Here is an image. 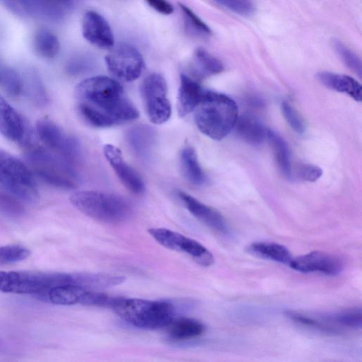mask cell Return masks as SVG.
<instances>
[{
	"label": "cell",
	"mask_w": 362,
	"mask_h": 362,
	"mask_svg": "<svg viewBox=\"0 0 362 362\" xmlns=\"http://www.w3.org/2000/svg\"><path fill=\"white\" fill-rule=\"evenodd\" d=\"M57 1H58L59 3H60L61 4H62L63 6H64L66 8H67L68 9L71 8L76 0H55Z\"/></svg>",
	"instance_id": "cell-43"
},
{
	"label": "cell",
	"mask_w": 362,
	"mask_h": 362,
	"mask_svg": "<svg viewBox=\"0 0 362 362\" xmlns=\"http://www.w3.org/2000/svg\"><path fill=\"white\" fill-rule=\"evenodd\" d=\"M148 233L165 248L185 253L202 266L209 267L214 262L212 253L195 240L163 228H150Z\"/></svg>",
	"instance_id": "cell-10"
},
{
	"label": "cell",
	"mask_w": 362,
	"mask_h": 362,
	"mask_svg": "<svg viewBox=\"0 0 362 362\" xmlns=\"http://www.w3.org/2000/svg\"><path fill=\"white\" fill-rule=\"evenodd\" d=\"M288 266L302 273H320L333 276L341 272L344 264L335 255L316 250L293 258Z\"/></svg>",
	"instance_id": "cell-13"
},
{
	"label": "cell",
	"mask_w": 362,
	"mask_h": 362,
	"mask_svg": "<svg viewBox=\"0 0 362 362\" xmlns=\"http://www.w3.org/2000/svg\"><path fill=\"white\" fill-rule=\"evenodd\" d=\"M281 110L284 117L292 129L298 134H303L305 129V124L291 105L284 101L281 105Z\"/></svg>",
	"instance_id": "cell-40"
},
{
	"label": "cell",
	"mask_w": 362,
	"mask_h": 362,
	"mask_svg": "<svg viewBox=\"0 0 362 362\" xmlns=\"http://www.w3.org/2000/svg\"><path fill=\"white\" fill-rule=\"evenodd\" d=\"M219 5L230 11L241 15L250 16L255 11V4L253 0H214Z\"/></svg>",
	"instance_id": "cell-39"
},
{
	"label": "cell",
	"mask_w": 362,
	"mask_h": 362,
	"mask_svg": "<svg viewBox=\"0 0 362 362\" xmlns=\"http://www.w3.org/2000/svg\"><path fill=\"white\" fill-rule=\"evenodd\" d=\"M266 139L273 150L279 169L286 177L291 178L292 165L286 142L279 134L269 129Z\"/></svg>",
	"instance_id": "cell-25"
},
{
	"label": "cell",
	"mask_w": 362,
	"mask_h": 362,
	"mask_svg": "<svg viewBox=\"0 0 362 362\" xmlns=\"http://www.w3.org/2000/svg\"><path fill=\"white\" fill-rule=\"evenodd\" d=\"M24 148L32 170L45 182L62 189L77 187L78 176L73 163L33 141Z\"/></svg>",
	"instance_id": "cell-3"
},
{
	"label": "cell",
	"mask_w": 362,
	"mask_h": 362,
	"mask_svg": "<svg viewBox=\"0 0 362 362\" xmlns=\"http://www.w3.org/2000/svg\"><path fill=\"white\" fill-rule=\"evenodd\" d=\"M23 79V91L25 90L30 100L37 106L47 103V94L44 83L38 73L34 69L28 70Z\"/></svg>",
	"instance_id": "cell-29"
},
{
	"label": "cell",
	"mask_w": 362,
	"mask_h": 362,
	"mask_svg": "<svg viewBox=\"0 0 362 362\" xmlns=\"http://www.w3.org/2000/svg\"><path fill=\"white\" fill-rule=\"evenodd\" d=\"M317 77L327 88L346 93L356 101H361L362 88L361 84L354 78L347 75L329 71H320L317 73Z\"/></svg>",
	"instance_id": "cell-19"
},
{
	"label": "cell",
	"mask_w": 362,
	"mask_h": 362,
	"mask_svg": "<svg viewBox=\"0 0 362 362\" xmlns=\"http://www.w3.org/2000/svg\"><path fill=\"white\" fill-rule=\"evenodd\" d=\"M0 212L9 217H19L24 214L25 209L16 197L0 190Z\"/></svg>",
	"instance_id": "cell-37"
},
{
	"label": "cell",
	"mask_w": 362,
	"mask_h": 362,
	"mask_svg": "<svg viewBox=\"0 0 362 362\" xmlns=\"http://www.w3.org/2000/svg\"><path fill=\"white\" fill-rule=\"evenodd\" d=\"M285 314L293 322H296V323L300 324L303 326L315 328L329 334H336L339 332L338 329L327 324V322H323L321 320H318L317 319L303 313L294 310H287L286 311Z\"/></svg>",
	"instance_id": "cell-35"
},
{
	"label": "cell",
	"mask_w": 362,
	"mask_h": 362,
	"mask_svg": "<svg viewBox=\"0 0 362 362\" xmlns=\"http://www.w3.org/2000/svg\"><path fill=\"white\" fill-rule=\"evenodd\" d=\"M177 195L188 211L210 228L226 233L228 228L224 217L216 209L198 201L185 192H177Z\"/></svg>",
	"instance_id": "cell-17"
},
{
	"label": "cell",
	"mask_w": 362,
	"mask_h": 362,
	"mask_svg": "<svg viewBox=\"0 0 362 362\" xmlns=\"http://www.w3.org/2000/svg\"><path fill=\"white\" fill-rule=\"evenodd\" d=\"M87 290L74 284H64L51 288L47 294L46 300L56 305H74L79 303L82 295Z\"/></svg>",
	"instance_id": "cell-26"
},
{
	"label": "cell",
	"mask_w": 362,
	"mask_h": 362,
	"mask_svg": "<svg viewBox=\"0 0 362 362\" xmlns=\"http://www.w3.org/2000/svg\"><path fill=\"white\" fill-rule=\"evenodd\" d=\"M0 3L16 16L46 21H58L68 10L55 0H0Z\"/></svg>",
	"instance_id": "cell-12"
},
{
	"label": "cell",
	"mask_w": 362,
	"mask_h": 362,
	"mask_svg": "<svg viewBox=\"0 0 362 362\" xmlns=\"http://www.w3.org/2000/svg\"><path fill=\"white\" fill-rule=\"evenodd\" d=\"M74 284L88 290L103 289L122 284L125 277L103 273H74Z\"/></svg>",
	"instance_id": "cell-21"
},
{
	"label": "cell",
	"mask_w": 362,
	"mask_h": 362,
	"mask_svg": "<svg viewBox=\"0 0 362 362\" xmlns=\"http://www.w3.org/2000/svg\"><path fill=\"white\" fill-rule=\"evenodd\" d=\"M146 3L157 12L163 15H170L174 12V7L167 0H145Z\"/></svg>",
	"instance_id": "cell-42"
},
{
	"label": "cell",
	"mask_w": 362,
	"mask_h": 362,
	"mask_svg": "<svg viewBox=\"0 0 362 362\" xmlns=\"http://www.w3.org/2000/svg\"><path fill=\"white\" fill-rule=\"evenodd\" d=\"M103 153L123 185L134 194L144 193L145 186L143 180L125 161L119 148L112 144H106L103 147Z\"/></svg>",
	"instance_id": "cell-15"
},
{
	"label": "cell",
	"mask_w": 362,
	"mask_h": 362,
	"mask_svg": "<svg viewBox=\"0 0 362 362\" xmlns=\"http://www.w3.org/2000/svg\"><path fill=\"white\" fill-rule=\"evenodd\" d=\"M30 250L19 245H8L0 247V265L18 262L27 259Z\"/></svg>",
	"instance_id": "cell-36"
},
{
	"label": "cell",
	"mask_w": 362,
	"mask_h": 362,
	"mask_svg": "<svg viewBox=\"0 0 362 362\" xmlns=\"http://www.w3.org/2000/svg\"><path fill=\"white\" fill-rule=\"evenodd\" d=\"M82 33L83 37L93 45L103 49H110L115 45L112 28L100 13L87 11L83 18Z\"/></svg>",
	"instance_id": "cell-16"
},
{
	"label": "cell",
	"mask_w": 362,
	"mask_h": 362,
	"mask_svg": "<svg viewBox=\"0 0 362 362\" xmlns=\"http://www.w3.org/2000/svg\"><path fill=\"white\" fill-rule=\"evenodd\" d=\"M0 85L11 96H18L23 92L22 77L12 68L0 64Z\"/></svg>",
	"instance_id": "cell-32"
},
{
	"label": "cell",
	"mask_w": 362,
	"mask_h": 362,
	"mask_svg": "<svg viewBox=\"0 0 362 362\" xmlns=\"http://www.w3.org/2000/svg\"><path fill=\"white\" fill-rule=\"evenodd\" d=\"M153 132L146 127H137L128 134V141L132 149L139 156H145L151 148Z\"/></svg>",
	"instance_id": "cell-30"
},
{
	"label": "cell",
	"mask_w": 362,
	"mask_h": 362,
	"mask_svg": "<svg viewBox=\"0 0 362 362\" xmlns=\"http://www.w3.org/2000/svg\"><path fill=\"white\" fill-rule=\"evenodd\" d=\"M194 121L201 132L221 140L233 129L238 117L235 102L223 93L204 90L194 109Z\"/></svg>",
	"instance_id": "cell-2"
},
{
	"label": "cell",
	"mask_w": 362,
	"mask_h": 362,
	"mask_svg": "<svg viewBox=\"0 0 362 362\" xmlns=\"http://www.w3.org/2000/svg\"><path fill=\"white\" fill-rule=\"evenodd\" d=\"M71 204L83 214L103 223L117 224L127 220L132 214V206L124 197L93 190L73 193Z\"/></svg>",
	"instance_id": "cell-5"
},
{
	"label": "cell",
	"mask_w": 362,
	"mask_h": 362,
	"mask_svg": "<svg viewBox=\"0 0 362 362\" xmlns=\"http://www.w3.org/2000/svg\"><path fill=\"white\" fill-rule=\"evenodd\" d=\"M35 52L45 59L54 58L60 49V44L57 35L47 28L38 29L33 38Z\"/></svg>",
	"instance_id": "cell-27"
},
{
	"label": "cell",
	"mask_w": 362,
	"mask_h": 362,
	"mask_svg": "<svg viewBox=\"0 0 362 362\" xmlns=\"http://www.w3.org/2000/svg\"><path fill=\"white\" fill-rule=\"evenodd\" d=\"M167 327L169 337L176 341L199 337L205 331V327L201 322L189 317L174 318Z\"/></svg>",
	"instance_id": "cell-20"
},
{
	"label": "cell",
	"mask_w": 362,
	"mask_h": 362,
	"mask_svg": "<svg viewBox=\"0 0 362 362\" xmlns=\"http://www.w3.org/2000/svg\"><path fill=\"white\" fill-rule=\"evenodd\" d=\"M72 283V274L0 271V291L5 293L37 295L46 299L51 288Z\"/></svg>",
	"instance_id": "cell-6"
},
{
	"label": "cell",
	"mask_w": 362,
	"mask_h": 362,
	"mask_svg": "<svg viewBox=\"0 0 362 362\" xmlns=\"http://www.w3.org/2000/svg\"><path fill=\"white\" fill-rule=\"evenodd\" d=\"M36 133L45 145L52 151L74 163L79 154L77 140L67 134L59 125L47 117L40 119L36 123Z\"/></svg>",
	"instance_id": "cell-11"
},
{
	"label": "cell",
	"mask_w": 362,
	"mask_h": 362,
	"mask_svg": "<svg viewBox=\"0 0 362 362\" xmlns=\"http://www.w3.org/2000/svg\"><path fill=\"white\" fill-rule=\"evenodd\" d=\"M234 128L240 138L252 144H261L267 137V129L250 115L238 116Z\"/></svg>",
	"instance_id": "cell-22"
},
{
	"label": "cell",
	"mask_w": 362,
	"mask_h": 362,
	"mask_svg": "<svg viewBox=\"0 0 362 362\" xmlns=\"http://www.w3.org/2000/svg\"><path fill=\"white\" fill-rule=\"evenodd\" d=\"M112 308L129 324L144 329L167 327L175 316L173 305L162 300L118 297Z\"/></svg>",
	"instance_id": "cell-4"
},
{
	"label": "cell",
	"mask_w": 362,
	"mask_h": 362,
	"mask_svg": "<svg viewBox=\"0 0 362 362\" xmlns=\"http://www.w3.org/2000/svg\"><path fill=\"white\" fill-rule=\"evenodd\" d=\"M248 250L262 258L286 265H289L293 259L288 249L276 243L255 242L249 245Z\"/></svg>",
	"instance_id": "cell-23"
},
{
	"label": "cell",
	"mask_w": 362,
	"mask_h": 362,
	"mask_svg": "<svg viewBox=\"0 0 362 362\" xmlns=\"http://www.w3.org/2000/svg\"><path fill=\"white\" fill-rule=\"evenodd\" d=\"M105 60L112 75L126 82L136 80L144 68L141 54L136 47L127 43H120L111 48Z\"/></svg>",
	"instance_id": "cell-9"
},
{
	"label": "cell",
	"mask_w": 362,
	"mask_h": 362,
	"mask_svg": "<svg viewBox=\"0 0 362 362\" xmlns=\"http://www.w3.org/2000/svg\"><path fill=\"white\" fill-rule=\"evenodd\" d=\"M0 134L25 146L32 141L28 127L18 112L0 95Z\"/></svg>",
	"instance_id": "cell-14"
},
{
	"label": "cell",
	"mask_w": 362,
	"mask_h": 362,
	"mask_svg": "<svg viewBox=\"0 0 362 362\" xmlns=\"http://www.w3.org/2000/svg\"><path fill=\"white\" fill-rule=\"evenodd\" d=\"M179 6L183 14L186 29L189 34L201 37L211 35L210 28L189 8L182 4H179Z\"/></svg>",
	"instance_id": "cell-33"
},
{
	"label": "cell",
	"mask_w": 362,
	"mask_h": 362,
	"mask_svg": "<svg viewBox=\"0 0 362 362\" xmlns=\"http://www.w3.org/2000/svg\"><path fill=\"white\" fill-rule=\"evenodd\" d=\"M118 297L108 296L93 290H87L81 296L78 304L89 306L112 308Z\"/></svg>",
	"instance_id": "cell-38"
},
{
	"label": "cell",
	"mask_w": 362,
	"mask_h": 362,
	"mask_svg": "<svg viewBox=\"0 0 362 362\" xmlns=\"http://www.w3.org/2000/svg\"><path fill=\"white\" fill-rule=\"evenodd\" d=\"M194 68L199 77H206L221 73L223 70L222 62L202 47L194 50Z\"/></svg>",
	"instance_id": "cell-28"
},
{
	"label": "cell",
	"mask_w": 362,
	"mask_h": 362,
	"mask_svg": "<svg viewBox=\"0 0 362 362\" xmlns=\"http://www.w3.org/2000/svg\"><path fill=\"white\" fill-rule=\"evenodd\" d=\"M0 185L21 201L33 203L39 197L33 171L21 160L0 149Z\"/></svg>",
	"instance_id": "cell-7"
},
{
	"label": "cell",
	"mask_w": 362,
	"mask_h": 362,
	"mask_svg": "<svg viewBox=\"0 0 362 362\" xmlns=\"http://www.w3.org/2000/svg\"><path fill=\"white\" fill-rule=\"evenodd\" d=\"M204 89L194 78L182 74L177 94V112L185 117L194 111L199 103Z\"/></svg>",
	"instance_id": "cell-18"
},
{
	"label": "cell",
	"mask_w": 362,
	"mask_h": 362,
	"mask_svg": "<svg viewBox=\"0 0 362 362\" xmlns=\"http://www.w3.org/2000/svg\"><path fill=\"white\" fill-rule=\"evenodd\" d=\"M180 167L185 179L194 185H202L206 177L194 149L185 146L180 153Z\"/></svg>",
	"instance_id": "cell-24"
},
{
	"label": "cell",
	"mask_w": 362,
	"mask_h": 362,
	"mask_svg": "<svg viewBox=\"0 0 362 362\" xmlns=\"http://www.w3.org/2000/svg\"><path fill=\"white\" fill-rule=\"evenodd\" d=\"M141 94L149 120L155 124L167 122L171 115V105L168 98L167 83L158 73L148 75L141 86Z\"/></svg>",
	"instance_id": "cell-8"
},
{
	"label": "cell",
	"mask_w": 362,
	"mask_h": 362,
	"mask_svg": "<svg viewBox=\"0 0 362 362\" xmlns=\"http://www.w3.org/2000/svg\"><path fill=\"white\" fill-rule=\"evenodd\" d=\"M361 309L360 308H352L339 311L327 317H325L326 322H333L341 327L349 329H361Z\"/></svg>",
	"instance_id": "cell-31"
},
{
	"label": "cell",
	"mask_w": 362,
	"mask_h": 362,
	"mask_svg": "<svg viewBox=\"0 0 362 362\" xmlns=\"http://www.w3.org/2000/svg\"><path fill=\"white\" fill-rule=\"evenodd\" d=\"M332 46L343 62L359 77H361L362 64L360 58L339 39H332Z\"/></svg>",
	"instance_id": "cell-34"
},
{
	"label": "cell",
	"mask_w": 362,
	"mask_h": 362,
	"mask_svg": "<svg viewBox=\"0 0 362 362\" xmlns=\"http://www.w3.org/2000/svg\"><path fill=\"white\" fill-rule=\"evenodd\" d=\"M75 98L79 115L94 127H110L139 116L121 84L106 76H95L81 81L76 86Z\"/></svg>",
	"instance_id": "cell-1"
},
{
	"label": "cell",
	"mask_w": 362,
	"mask_h": 362,
	"mask_svg": "<svg viewBox=\"0 0 362 362\" xmlns=\"http://www.w3.org/2000/svg\"><path fill=\"white\" fill-rule=\"evenodd\" d=\"M294 174L301 180L315 182L321 177L322 170L320 167L313 164L300 163L294 168Z\"/></svg>",
	"instance_id": "cell-41"
}]
</instances>
